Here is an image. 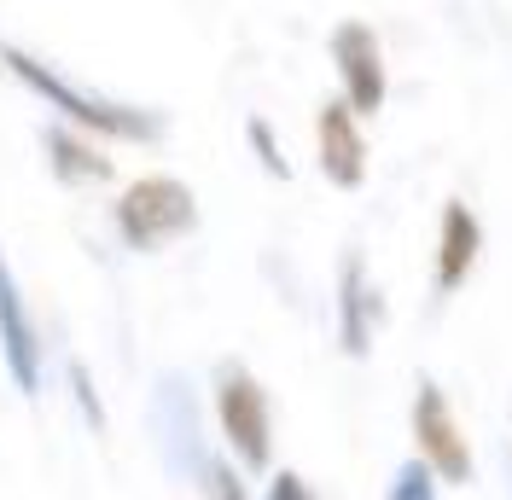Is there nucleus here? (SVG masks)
<instances>
[{
	"instance_id": "obj_11",
	"label": "nucleus",
	"mask_w": 512,
	"mask_h": 500,
	"mask_svg": "<svg viewBox=\"0 0 512 500\" xmlns=\"http://www.w3.org/2000/svg\"><path fill=\"white\" fill-rule=\"evenodd\" d=\"M437 489H443V483H437V471L414 454L408 466L390 477V495H384V500H437Z\"/></svg>"
},
{
	"instance_id": "obj_12",
	"label": "nucleus",
	"mask_w": 512,
	"mask_h": 500,
	"mask_svg": "<svg viewBox=\"0 0 512 500\" xmlns=\"http://www.w3.org/2000/svg\"><path fill=\"white\" fill-rule=\"evenodd\" d=\"M245 140H251L256 163H262L274 181H291V163H286V152H280V140H274V128H268V117H251V123H245Z\"/></svg>"
},
{
	"instance_id": "obj_14",
	"label": "nucleus",
	"mask_w": 512,
	"mask_h": 500,
	"mask_svg": "<svg viewBox=\"0 0 512 500\" xmlns=\"http://www.w3.org/2000/svg\"><path fill=\"white\" fill-rule=\"evenodd\" d=\"M210 500H251L233 466H210Z\"/></svg>"
},
{
	"instance_id": "obj_7",
	"label": "nucleus",
	"mask_w": 512,
	"mask_h": 500,
	"mask_svg": "<svg viewBox=\"0 0 512 500\" xmlns=\"http://www.w3.org/2000/svg\"><path fill=\"white\" fill-rule=\"evenodd\" d=\"M315 157L320 175L338 192H355L367 181V140H361V117L344 99H326L315 111Z\"/></svg>"
},
{
	"instance_id": "obj_10",
	"label": "nucleus",
	"mask_w": 512,
	"mask_h": 500,
	"mask_svg": "<svg viewBox=\"0 0 512 500\" xmlns=\"http://www.w3.org/2000/svg\"><path fill=\"white\" fill-rule=\"evenodd\" d=\"M47 152H53V169L70 187H94V181H111V157L99 152L94 140H82L76 128H47Z\"/></svg>"
},
{
	"instance_id": "obj_6",
	"label": "nucleus",
	"mask_w": 512,
	"mask_h": 500,
	"mask_svg": "<svg viewBox=\"0 0 512 500\" xmlns=\"http://www.w3.org/2000/svg\"><path fill=\"white\" fill-rule=\"evenodd\" d=\"M0 361H6V378L18 384V396L41 390V338H35V320L24 309V285L12 274L6 250H0Z\"/></svg>"
},
{
	"instance_id": "obj_4",
	"label": "nucleus",
	"mask_w": 512,
	"mask_h": 500,
	"mask_svg": "<svg viewBox=\"0 0 512 500\" xmlns=\"http://www.w3.org/2000/svg\"><path fill=\"white\" fill-rule=\"evenodd\" d=\"M332 70H338V88L344 105L355 117H379L384 99H390V70H384V47L379 35L367 30L361 18H344L332 30Z\"/></svg>"
},
{
	"instance_id": "obj_8",
	"label": "nucleus",
	"mask_w": 512,
	"mask_h": 500,
	"mask_svg": "<svg viewBox=\"0 0 512 500\" xmlns=\"http://www.w3.org/2000/svg\"><path fill=\"white\" fill-rule=\"evenodd\" d=\"M379 320H384V309H379V291H373V280H367V262L350 250V256L338 262V349L361 361V355L373 349Z\"/></svg>"
},
{
	"instance_id": "obj_13",
	"label": "nucleus",
	"mask_w": 512,
	"mask_h": 500,
	"mask_svg": "<svg viewBox=\"0 0 512 500\" xmlns=\"http://www.w3.org/2000/svg\"><path fill=\"white\" fill-rule=\"evenodd\" d=\"M262 500H320L315 489H309V477H303V471H274V477H268V495Z\"/></svg>"
},
{
	"instance_id": "obj_3",
	"label": "nucleus",
	"mask_w": 512,
	"mask_h": 500,
	"mask_svg": "<svg viewBox=\"0 0 512 500\" xmlns=\"http://www.w3.org/2000/svg\"><path fill=\"white\" fill-rule=\"evenodd\" d=\"M216 419H222L233 460L245 471H268V460H274V407H268V390L256 384L251 367L227 361L216 373Z\"/></svg>"
},
{
	"instance_id": "obj_9",
	"label": "nucleus",
	"mask_w": 512,
	"mask_h": 500,
	"mask_svg": "<svg viewBox=\"0 0 512 500\" xmlns=\"http://www.w3.org/2000/svg\"><path fill=\"white\" fill-rule=\"evenodd\" d=\"M483 256V221L472 204L448 198L443 204V221H437V297H454L460 285L472 280Z\"/></svg>"
},
{
	"instance_id": "obj_1",
	"label": "nucleus",
	"mask_w": 512,
	"mask_h": 500,
	"mask_svg": "<svg viewBox=\"0 0 512 500\" xmlns=\"http://www.w3.org/2000/svg\"><path fill=\"white\" fill-rule=\"evenodd\" d=\"M0 64H6V76H12L18 88H30V94L41 99L47 111H59L76 134H94V140H128V146H152V140H163V117L158 111H146V105H123V99L94 94V88H76V82L59 76L47 59H35V53H24V47H12V41H0Z\"/></svg>"
},
{
	"instance_id": "obj_5",
	"label": "nucleus",
	"mask_w": 512,
	"mask_h": 500,
	"mask_svg": "<svg viewBox=\"0 0 512 500\" xmlns=\"http://www.w3.org/2000/svg\"><path fill=\"white\" fill-rule=\"evenodd\" d=\"M414 442L419 460L437 471V483H472V437L460 431L443 384H431V378H419L414 390Z\"/></svg>"
},
{
	"instance_id": "obj_2",
	"label": "nucleus",
	"mask_w": 512,
	"mask_h": 500,
	"mask_svg": "<svg viewBox=\"0 0 512 500\" xmlns=\"http://www.w3.org/2000/svg\"><path fill=\"white\" fill-rule=\"evenodd\" d=\"M198 227V198L175 175H140L117 198V233L128 250H163Z\"/></svg>"
}]
</instances>
